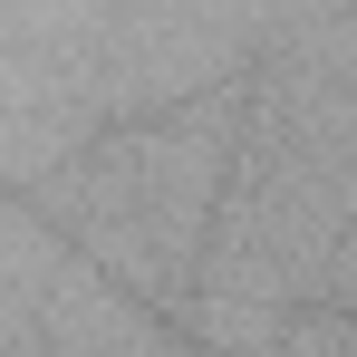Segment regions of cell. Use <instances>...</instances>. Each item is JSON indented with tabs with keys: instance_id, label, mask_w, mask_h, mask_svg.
I'll return each mask as SVG.
<instances>
[{
	"instance_id": "obj_1",
	"label": "cell",
	"mask_w": 357,
	"mask_h": 357,
	"mask_svg": "<svg viewBox=\"0 0 357 357\" xmlns=\"http://www.w3.org/2000/svg\"><path fill=\"white\" fill-rule=\"evenodd\" d=\"M241 87L251 77L87 135L29 203L68 232V251L87 271H107L116 290L183 319L193 290H203L213 222H222V183H232V145H241Z\"/></svg>"
}]
</instances>
